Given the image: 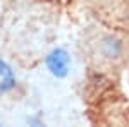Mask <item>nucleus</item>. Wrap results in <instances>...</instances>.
Returning <instances> with one entry per match:
<instances>
[{
  "instance_id": "nucleus-1",
  "label": "nucleus",
  "mask_w": 129,
  "mask_h": 127,
  "mask_svg": "<svg viewBox=\"0 0 129 127\" xmlns=\"http://www.w3.org/2000/svg\"><path fill=\"white\" fill-rule=\"evenodd\" d=\"M47 64V69L50 70L52 76L55 77H66L69 74V69H71V55L67 53V50L64 48H55L48 53V57L45 60Z\"/></svg>"
},
{
  "instance_id": "nucleus-2",
  "label": "nucleus",
  "mask_w": 129,
  "mask_h": 127,
  "mask_svg": "<svg viewBox=\"0 0 129 127\" xmlns=\"http://www.w3.org/2000/svg\"><path fill=\"white\" fill-rule=\"evenodd\" d=\"M16 88V74L5 60L0 59V95H5Z\"/></svg>"
},
{
  "instance_id": "nucleus-3",
  "label": "nucleus",
  "mask_w": 129,
  "mask_h": 127,
  "mask_svg": "<svg viewBox=\"0 0 129 127\" xmlns=\"http://www.w3.org/2000/svg\"><path fill=\"white\" fill-rule=\"evenodd\" d=\"M102 47H103V53H105L107 57H112V59L119 57L120 52H122V43H120V39L112 38V36L103 39Z\"/></svg>"
},
{
  "instance_id": "nucleus-4",
  "label": "nucleus",
  "mask_w": 129,
  "mask_h": 127,
  "mask_svg": "<svg viewBox=\"0 0 129 127\" xmlns=\"http://www.w3.org/2000/svg\"><path fill=\"white\" fill-rule=\"evenodd\" d=\"M29 124H35V125H41V120H40V118H35V117H33V118H29Z\"/></svg>"
}]
</instances>
